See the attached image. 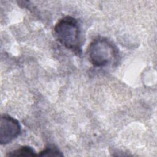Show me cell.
Segmentation results:
<instances>
[{"label":"cell","mask_w":157,"mask_h":157,"mask_svg":"<svg viewBox=\"0 0 157 157\" xmlns=\"http://www.w3.org/2000/svg\"><path fill=\"white\" fill-rule=\"evenodd\" d=\"M53 32L59 44L77 55L82 54L81 28L77 19L71 16L63 17L55 24Z\"/></svg>","instance_id":"cell-1"},{"label":"cell","mask_w":157,"mask_h":157,"mask_svg":"<svg viewBox=\"0 0 157 157\" xmlns=\"http://www.w3.org/2000/svg\"><path fill=\"white\" fill-rule=\"evenodd\" d=\"M118 51L112 41L104 37L94 39L88 48V56L95 67H102L113 63L118 58Z\"/></svg>","instance_id":"cell-2"},{"label":"cell","mask_w":157,"mask_h":157,"mask_svg":"<svg viewBox=\"0 0 157 157\" xmlns=\"http://www.w3.org/2000/svg\"><path fill=\"white\" fill-rule=\"evenodd\" d=\"M21 133L19 121L8 115H1L0 118V144L6 145L16 139Z\"/></svg>","instance_id":"cell-3"},{"label":"cell","mask_w":157,"mask_h":157,"mask_svg":"<svg viewBox=\"0 0 157 157\" xmlns=\"http://www.w3.org/2000/svg\"><path fill=\"white\" fill-rule=\"evenodd\" d=\"M7 156H36L37 154L35 150L29 146H23L18 149L14 150L7 154Z\"/></svg>","instance_id":"cell-4"},{"label":"cell","mask_w":157,"mask_h":157,"mask_svg":"<svg viewBox=\"0 0 157 157\" xmlns=\"http://www.w3.org/2000/svg\"><path fill=\"white\" fill-rule=\"evenodd\" d=\"M37 156H62L63 154L61 152L55 147L54 146H49L46 147L42 151H41Z\"/></svg>","instance_id":"cell-5"}]
</instances>
